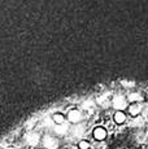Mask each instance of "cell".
Here are the masks:
<instances>
[{"mask_svg":"<svg viewBox=\"0 0 148 149\" xmlns=\"http://www.w3.org/2000/svg\"><path fill=\"white\" fill-rule=\"evenodd\" d=\"M92 135H94V139L98 140V141H103V140L107 139V130H105L104 127H101V126H98V127L94 128L92 131Z\"/></svg>","mask_w":148,"mask_h":149,"instance_id":"obj_2","label":"cell"},{"mask_svg":"<svg viewBox=\"0 0 148 149\" xmlns=\"http://www.w3.org/2000/svg\"><path fill=\"white\" fill-rule=\"evenodd\" d=\"M113 119L117 125H122V123L126 122V113L124 111H116L114 116H113Z\"/></svg>","mask_w":148,"mask_h":149,"instance_id":"obj_5","label":"cell"},{"mask_svg":"<svg viewBox=\"0 0 148 149\" xmlns=\"http://www.w3.org/2000/svg\"><path fill=\"white\" fill-rule=\"evenodd\" d=\"M127 111L131 117H138L142 113V105L140 104H130L127 108Z\"/></svg>","mask_w":148,"mask_h":149,"instance_id":"obj_4","label":"cell"},{"mask_svg":"<svg viewBox=\"0 0 148 149\" xmlns=\"http://www.w3.org/2000/svg\"><path fill=\"white\" fill-rule=\"evenodd\" d=\"M129 100H130L131 104H139V101L142 100V96L139 95V93H136V92H133V93H130Z\"/></svg>","mask_w":148,"mask_h":149,"instance_id":"obj_6","label":"cell"},{"mask_svg":"<svg viewBox=\"0 0 148 149\" xmlns=\"http://www.w3.org/2000/svg\"><path fill=\"white\" fill-rule=\"evenodd\" d=\"M52 119H53V122H55L56 125H62L64 121H65V117L62 116L61 113H56V114H53Z\"/></svg>","mask_w":148,"mask_h":149,"instance_id":"obj_7","label":"cell"},{"mask_svg":"<svg viewBox=\"0 0 148 149\" xmlns=\"http://www.w3.org/2000/svg\"><path fill=\"white\" fill-rule=\"evenodd\" d=\"M112 107L117 111H124L125 109L129 108V101H127L126 97H124L122 95H116L112 99Z\"/></svg>","mask_w":148,"mask_h":149,"instance_id":"obj_1","label":"cell"},{"mask_svg":"<svg viewBox=\"0 0 148 149\" xmlns=\"http://www.w3.org/2000/svg\"><path fill=\"white\" fill-rule=\"evenodd\" d=\"M78 148L79 149H91V145L87 140H81V141L78 143Z\"/></svg>","mask_w":148,"mask_h":149,"instance_id":"obj_8","label":"cell"},{"mask_svg":"<svg viewBox=\"0 0 148 149\" xmlns=\"http://www.w3.org/2000/svg\"><path fill=\"white\" fill-rule=\"evenodd\" d=\"M68 119H69L72 123H77L82 119V113L77 109H72V110L68 113Z\"/></svg>","mask_w":148,"mask_h":149,"instance_id":"obj_3","label":"cell"}]
</instances>
